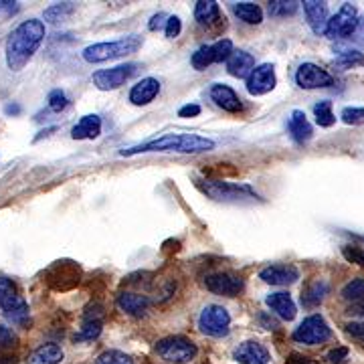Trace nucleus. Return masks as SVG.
Segmentation results:
<instances>
[{
  "instance_id": "nucleus-21",
  "label": "nucleus",
  "mask_w": 364,
  "mask_h": 364,
  "mask_svg": "<svg viewBox=\"0 0 364 364\" xmlns=\"http://www.w3.org/2000/svg\"><path fill=\"white\" fill-rule=\"evenodd\" d=\"M265 304H267V308L272 310L273 314H277L282 320H286V322H291L294 318H296V304H294V299L286 291H275V294H269L267 298H265Z\"/></svg>"
},
{
  "instance_id": "nucleus-39",
  "label": "nucleus",
  "mask_w": 364,
  "mask_h": 364,
  "mask_svg": "<svg viewBox=\"0 0 364 364\" xmlns=\"http://www.w3.org/2000/svg\"><path fill=\"white\" fill-rule=\"evenodd\" d=\"M14 296H18V294H16V286H14L13 279L0 277V310H2Z\"/></svg>"
},
{
  "instance_id": "nucleus-28",
  "label": "nucleus",
  "mask_w": 364,
  "mask_h": 364,
  "mask_svg": "<svg viewBox=\"0 0 364 364\" xmlns=\"http://www.w3.org/2000/svg\"><path fill=\"white\" fill-rule=\"evenodd\" d=\"M195 18L198 25H215L221 18L219 2H215V0H198L195 6Z\"/></svg>"
},
{
  "instance_id": "nucleus-32",
  "label": "nucleus",
  "mask_w": 364,
  "mask_h": 364,
  "mask_svg": "<svg viewBox=\"0 0 364 364\" xmlns=\"http://www.w3.org/2000/svg\"><path fill=\"white\" fill-rule=\"evenodd\" d=\"M73 13H75V2H59V4H53L45 11V18L49 23H59Z\"/></svg>"
},
{
  "instance_id": "nucleus-6",
  "label": "nucleus",
  "mask_w": 364,
  "mask_h": 364,
  "mask_svg": "<svg viewBox=\"0 0 364 364\" xmlns=\"http://www.w3.org/2000/svg\"><path fill=\"white\" fill-rule=\"evenodd\" d=\"M198 330L210 338H223L231 330V314L219 304H208L198 316Z\"/></svg>"
},
{
  "instance_id": "nucleus-4",
  "label": "nucleus",
  "mask_w": 364,
  "mask_h": 364,
  "mask_svg": "<svg viewBox=\"0 0 364 364\" xmlns=\"http://www.w3.org/2000/svg\"><path fill=\"white\" fill-rule=\"evenodd\" d=\"M195 184L203 195L219 203H245L259 198V195L249 184H235V182L213 181V178H196Z\"/></svg>"
},
{
  "instance_id": "nucleus-9",
  "label": "nucleus",
  "mask_w": 364,
  "mask_h": 364,
  "mask_svg": "<svg viewBox=\"0 0 364 364\" xmlns=\"http://www.w3.org/2000/svg\"><path fill=\"white\" fill-rule=\"evenodd\" d=\"M332 336V330L320 314H312L308 316L301 324L294 330L291 338L298 344L304 346H316V344H324Z\"/></svg>"
},
{
  "instance_id": "nucleus-10",
  "label": "nucleus",
  "mask_w": 364,
  "mask_h": 364,
  "mask_svg": "<svg viewBox=\"0 0 364 364\" xmlns=\"http://www.w3.org/2000/svg\"><path fill=\"white\" fill-rule=\"evenodd\" d=\"M138 63H124V65L109 67V69H102L97 73H93V85L102 91H114L119 90L128 79H132L138 71Z\"/></svg>"
},
{
  "instance_id": "nucleus-42",
  "label": "nucleus",
  "mask_w": 364,
  "mask_h": 364,
  "mask_svg": "<svg viewBox=\"0 0 364 364\" xmlns=\"http://www.w3.org/2000/svg\"><path fill=\"white\" fill-rule=\"evenodd\" d=\"M16 342H18V338H16V334H14L13 330L9 326L0 324V352H6L14 348Z\"/></svg>"
},
{
  "instance_id": "nucleus-1",
  "label": "nucleus",
  "mask_w": 364,
  "mask_h": 364,
  "mask_svg": "<svg viewBox=\"0 0 364 364\" xmlns=\"http://www.w3.org/2000/svg\"><path fill=\"white\" fill-rule=\"evenodd\" d=\"M45 41V23L39 18H28L14 28L6 39V65L11 71H21L39 51Z\"/></svg>"
},
{
  "instance_id": "nucleus-49",
  "label": "nucleus",
  "mask_w": 364,
  "mask_h": 364,
  "mask_svg": "<svg viewBox=\"0 0 364 364\" xmlns=\"http://www.w3.org/2000/svg\"><path fill=\"white\" fill-rule=\"evenodd\" d=\"M0 11L14 13V11H16V2H0Z\"/></svg>"
},
{
  "instance_id": "nucleus-5",
  "label": "nucleus",
  "mask_w": 364,
  "mask_h": 364,
  "mask_svg": "<svg viewBox=\"0 0 364 364\" xmlns=\"http://www.w3.org/2000/svg\"><path fill=\"white\" fill-rule=\"evenodd\" d=\"M156 354L168 364H188L196 358L198 348L186 336H166L156 344Z\"/></svg>"
},
{
  "instance_id": "nucleus-15",
  "label": "nucleus",
  "mask_w": 364,
  "mask_h": 364,
  "mask_svg": "<svg viewBox=\"0 0 364 364\" xmlns=\"http://www.w3.org/2000/svg\"><path fill=\"white\" fill-rule=\"evenodd\" d=\"M102 328H104V308L100 304L87 306L85 314H83V324H81V330L75 334V340L77 342L95 340L102 334Z\"/></svg>"
},
{
  "instance_id": "nucleus-25",
  "label": "nucleus",
  "mask_w": 364,
  "mask_h": 364,
  "mask_svg": "<svg viewBox=\"0 0 364 364\" xmlns=\"http://www.w3.org/2000/svg\"><path fill=\"white\" fill-rule=\"evenodd\" d=\"M63 358H65L63 348L55 342H47V344H41L37 350L28 354L26 364H61Z\"/></svg>"
},
{
  "instance_id": "nucleus-14",
  "label": "nucleus",
  "mask_w": 364,
  "mask_h": 364,
  "mask_svg": "<svg viewBox=\"0 0 364 364\" xmlns=\"http://www.w3.org/2000/svg\"><path fill=\"white\" fill-rule=\"evenodd\" d=\"M233 360L239 364H269L272 354L257 340H245L233 350Z\"/></svg>"
},
{
  "instance_id": "nucleus-27",
  "label": "nucleus",
  "mask_w": 364,
  "mask_h": 364,
  "mask_svg": "<svg viewBox=\"0 0 364 364\" xmlns=\"http://www.w3.org/2000/svg\"><path fill=\"white\" fill-rule=\"evenodd\" d=\"M102 134V117L90 114L83 116L71 130V138L73 140H95Z\"/></svg>"
},
{
  "instance_id": "nucleus-23",
  "label": "nucleus",
  "mask_w": 364,
  "mask_h": 364,
  "mask_svg": "<svg viewBox=\"0 0 364 364\" xmlns=\"http://www.w3.org/2000/svg\"><path fill=\"white\" fill-rule=\"evenodd\" d=\"M287 130H289L296 144H306L312 140V124L308 122V117H306V114L301 109H294L291 112L289 122H287Z\"/></svg>"
},
{
  "instance_id": "nucleus-50",
  "label": "nucleus",
  "mask_w": 364,
  "mask_h": 364,
  "mask_svg": "<svg viewBox=\"0 0 364 364\" xmlns=\"http://www.w3.org/2000/svg\"><path fill=\"white\" fill-rule=\"evenodd\" d=\"M350 312L358 314V316H364V301H358V304H354L350 308Z\"/></svg>"
},
{
  "instance_id": "nucleus-46",
  "label": "nucleus",
  "mask_w": 364,
  "mask_h": 364,
  "mask_svg": "<svg viewBox=\"0 0 364 364\" xmlns=\"http://www.w3.org/2000/svg\"><path fill=\"white\" fill-rule=\"evenodd\" d=\"M198 114H200V105L196 104L182 105L181 109H178V116L181 117H196Z\"/></svg>"
},
{
  "instance_id": "nucleus-18",
  "label": "nucleus",
  "mask_w": 364,
  "mask_h": 364,
  "mask_svg": "<svg viewBox=\"0 0 364 364\" xmlns=\"http://www.w3.org/2000/svg\"><path fill=\"white\" fill-rule=\"evenodd\" d=\"M117 308L128 316H134V318H140L144 314L150 310L152 301L148 296H142V294H136V291H122L116 299Z\"/></svg>"
},
{
  "instance_id": "nucleus-34",
  "label": "nucleus",
  "mask_w": 364,
  "mask_h": 364,
  "mask_svg": "<svg viewBox=\"0 0 364 364\" xmlns=\"http://www.w3.org/2000/svg\"><path fill=\"white\" fill-rule=\"evenodd\" d=\"M299 4L301 2H296V0H273V2H269L267 11L272 16H289L298 11Z\"/></svg>"
},
{
  "instance_id": "nucleus-3",
  "label": "nucleus",
  "mask_w": 364,
  "mask_h": 364,
  "mask_svg": "<svg viewBox=\"0 0 364 364\" xmlns=\"http://www.w3.org/2000/svg\"><path fill=\"white\" fill-rule=\"evenodd\" d=\"M142 43L144 41L140 35H128V37H122L117 41L93 43V45L83 49L81 57L91 65H97V63H105V61H114V59L134 55L142 47Z\"/></svg>"
},
{
  "instance_id": "nucleus-37",
  "label": "nucleus",
  "mask_w": 364,
  "mask_h": 364,
  "mask_svg": "<svg viewBox=\"0 0 364 364\" xmlns=\"http://www.w3.org/2000/svg\"><path fill=\"white\" fill-rule=\"evenodd\" d=\"M191 63L195 67L196 71H205L208 65H213V55H210V45H203L198 47L193 57H191Z\"/></svg>"
},
{
  "instance_id": "nucleus-26",
  "label": "nucleus",
  "mask_w": 364,
  "mask_h": 364,
  "mask_svg": "<svg viewBox=\"0 0 364 364\" xmlns=\"http://www.w3.org/2000/svg\"><path fill=\"white\" fill-rule=\"evenodd\" d=\"M328 294H330V284L324 279H314L301 291V306L308 310H314L324 301Z\"/></svg>"
},
{
  "instance_id": "nucleus-7",
  "label": "nucleus",
  "mask_w": 364,
  "mask_h": 364,
  "mask_svg": "<svg viewBox=\"0 0 364 364\" xmlns=\"http://www.w3.org/2000/svg\"><path fill=\"white\" fill-rule=\"evenodd\" d=\"M79 282H81V267L75 261H55L51 267L45 272V284L55 291L73 289Z\"/></svg>"
},
{
  "instance_id": "nucleus-12",
  "label": "nucleus",
  "mask_w": 364,
  "mask_h": 364,
  "mask_svg": "<svg viewBox=\"0 0 364 364\" xmlns=\"http://www.w3.org/2000/svg\"><path fill=\"white\" fill-rule=\"evenodd\" d=\"M296 83L301 90H322L334 83V77L316 63H301L296 71Z\"/></svg>"
},
{
  "instance_id": "nucleus-35",
  "label": "nucleus",
  "mask_w": 364,
  "mask_h": 364,
  "mask_svg": "<svg viewBox=\"0 0 364 364\" xmlns=\"http://www.w3.org/2000/svg\"><path fill=\"white\" fill-rule=\"evenodd\" d=\"M233 51H235L233 43H231L229 39H221V41H217V43H213V45H210L213 63H223V61H227Z\"/></svg>"
},
{
  "instance_id": "nucleus-20",
  "label": "nucleus",
  "mask_w": 364,
  "mask_h": 364,
  "mask_svg": "<svg viewBox=\"0 0 364 364\" xmlns=\"http://www.w3.org/2000/svg\"><path fill=\"white\" fill-rule=\"evenodd\" d=\"M160 93V81L154 77H144L130 90V102L134 105L152 104Z\"/></svg>"
},
{
  "instance_id": "nucleus-47",
  "label": "nucleus",
  "mask_w": 364,
  "mask_h": 364,
  "mask_svg": "<svg viewBox=\"0 0 364 364\" xmlns=\"http://www.w3.org/2000/svg\"><path fill=\"white\" fill-rule=\"evenodd\" d=\"M166 21H168V16H166L164 13L154 14V16H152V21H150V25H148V28H150V31H158L160 26L166 25Z\"/></svg>"
},
{
  "instance_id": "nucleus-38",
  "label": "nucleus",
  "mask_w": 364,
  "mask_h": 364,
  "mask_svg": "<svg viewBox=\"0 0 364 364\" xmlns=\"http://www.w3.org/2000/svg\"><path fill=\"white\" fill-rule=\"evenodd\" d=\"M340 119L348 126H363L364 124V107H344L340 112Z\"/></svg>"
},
{
  "instance_id": "nucleus-22",
  "label": "nucleus",
  "mask_w": 364,
  "mask_h": 364,
  "mask_svg": "<svg viewBox=\"0 0 364 364\" xmlns=\"http://www.w3.org/2000/svg\"><path fill=\"white\" fill-rule=\"evenodd\" d=\"M2 314H4V318H6L13 326L26 328V326L31 324V310H28V304H26L25 298H21V296H14V298L2 308Z\"/></svg>"
},
{
  "instance_id": "nucleus-16",
  "label": "nucleus",
  "mask_w": 364,
  "mask_h": 364,
  "mask_svg": "<svg viewBox=\"0 0 364 364\" xmlns=\"http://www.w3.org/2000/svg\"><path fill=\"white\" fill-rule=\"evenodd\" d=\"M259 279L269 286H291L299 279V272L291 263H277V265L263 267L259 272Z\"/></svg>"
},
{
  "instance_id": "nucleus-36",
  "label": "nucleus",
  "mask_w": 364,
  "mask_h": 364,
  "mask_svg": "<svg viewBox=\"0 0 364 364\" xmlns=\"http://www.w3.org/2000/svg\"><path fill=\"white\" fill-rule=\"evenodd\" d=\"M95 364H136V363L132 360V356L130 354H126V352L105 350L95 358Z\"/></svg>"
},
{
  "instance_id": "nucleus-17",
  "label": "nucleus",
  "mask_w": 364,
  "mask_h": 364,
  "mask_svg": "<svg viewBox=\"0 0 364 364\" xmlns=\"http://www.w3.org/2000/svg\"><path fill=\"white\" fill-rule=\"evenodd\" d=\"M208 95H210V100L215 102L217 107H221L223 112H229V114H237L243 104H241V100H239V95L235 93L233 87H229V85H225V83H215L210 91H208Z\"/></svg>"
},
{
  "instance_id": "nucleus-31",
  "label": "nucleus",
  "mask_w": 364,
  "mask_h": 364,
  "mask_svg": "<svg viewBox=\"0 0 364 364\" xmlns=\"http://www.w3.org/2000/svg\"><path fill=\"white\" fill-rule=\"evenodd\" d=\"M314 117H316V124L320 128H330L336 124V116L332 112V102L330 100H322L314 105Z\"/></svg>"
},
{
  "instance_id": "nucleus-30",
  "label": "nucleus",
  "mask_w": 364,
  "mask_h": 364,
  "mask_svg": "<svg viewBox=\"0 0 364 364\" xmlns=\"http://www.w3.org/2000/svg\"><path fill=\"white\" fill-rule=\"evenodd\" d=\"M334 67L338 69L364 67V53L358 49H340L338 57L334 59Z\"/></svg>"
},
{
  "instance_id": "nucleus-51",
  "label": "nucleus",
  "mask_w": 364,
  "mask_h": 364,
  "mask_svg": "<svg viewBox=\"0 0 364 364\" xmlns=\"http://www.w3.org/2000/svg\"><path fill=\"white\" fill-rule=\"evenodd\" d=\"M18 114L21 112V107H13V105H6V114Z\"/></svg>"
},
{
  "instance_id": "nucleus-13",
  "label": "nucleus",
  "mask_w": 364,
  "mask_h": 364,
  "mask_svg": "<svg viewBox=\"0 0 364 364\" xmlns=\"http://www.w3.org/2000/svg\"><path fill=\"white\" fill-rule=\"evenodd\" d=\"M247 83V91L251 95H265L269 91L275 90L277 85V77H275V67L272 63H261L255 65V69L249 73V77L245 79Z\"/></svg>"
},
{
  "instance_id": "nucleus-41",
  "label": "nucleus",
  "mask_w": 364,
  "mask_h": 364,
  "mask_svg": "<svg viewBox=\"0 0 364 364\" xmlns=\"http://www.w3.org/2000/svg\"><path fill=\"white\" fill-rule=\"evenodd\" d=\"M342 255L348 263H354V265H360L364 267V249L358 247V245H344L342 247Z\"/></svg>"
},
{
  "instance_id": "nucleus-45",
  "label": "nucleus",
  "mask_w": 364,
  "mask_h": 364,
  "mask_svg": "<svg viewBox=\"0 0 364 364\" xmlns=\"http://www.w3.org/2000/svg\"><path fill=\"white\" fill-rule=\"evenodd\" d=\"M182 31V21L178 16H168V21H166V28H164V33H166V37L168 39H176L178 35H181Z\"/></svg>"
},
{
  "instance_id": "nucleus-43",
  "label": "nucleus",
  "mask_w": 364,
  "mask_h": 364,
  "mask_svg": "<svg viewBox=\"0 0 364 364\" xmlns=\"http://www.w3.org/2000/svg\"><path fill=\"white\" fill-rule=\"evenodd\" d=\"M348 354H350V350L346 346H338V348H334V350L326 354V360L330 364H344L348 360Z\"/></svg>"
},
{
  "instance_id": "nucleus-24",
  "label": "nucleus",
  "mask_w": 364,
  "mask_h": 364,
  "mask_svg": "<svg viewBox=\"0 0 364 364\" xmlns=\"http://www.w3.org/2000/svg\"><path fill=\"white\" fill-rule=\"evenodd\" d=\"M253 69H255V57L247 51H233L227 59V71L237 79H247Z\"/></svg>"
},
{
  "instance_id": "nucleus-33",
  "label": "nucleus",
  "mask_w": 364,
  "mask_h": 364,
  "mask_svg": "<svg viewBox=\"0 0 364 364\" xmlns=\"http://www.w3.org/2000/svg\"><path fill=\"white\" fill-rule=\"evenodd\" d=\"M342 298L346 301H364V277H356L342 287Z\"/></svg>"
},
{
  "instance_id": "nucleus-11",
  "label": "nucleus",
  "mask_w": 364,
  "mask_h": 364,
  "mask_svg": "<svg viewBox=\"0 0 364 364\" xmlns=\"http://www.w3.org/2000/svg\"><path fill=\"white\" fill-rule=\"evenodd\" d=\"M205 286H207L210 294L235 298V296H239L243 291L245 282H243L241 275H237L233 272H217L205 277Z\"/></svg>"
},
{
  "instance_id": "nucleus-19",
  "label": "nucleus",
  "mask_w": 364,
  "mask_h": 364,
  "mask_svg": "<svg viewBox=\"0 0 364 364\" xmlns=\"http://www.w3.org/2000/svg\"><path fill=\"white\" fill-rule=\"evenodd\" d=\"M304 4V13L308 18V25L312 28L316 35H324L326 25L330 21V14H328V6L326 2H318V0H306L301 2Z\"/></svg>"
},
{
  "instance_id": "nucleus-48",
  "label": "nucleus",
  "mask_w": 364,
  "mask_h": 364,
  "mask_svg": "<svg viewBox=\"0 0 364 364\" xmlns=\"http://www.w3.org/2000/svg\"><path fill=\"white\" fill-rule=\"evenodd\" d=\"M261 324L265 326L267 330H275V328H277V322H275L273 318H269L267 314H261Z\"/></svg>"
},
{
  "instance_id": "nucleus-44",
  "label": "nucleus",
  "mask_w": 364,
  "mask_h": 364,
  "mask_svg": "<svg viewBox=\"0 0 364 364\" xmlns=\"http://www.w3.org/2000/svg\"><path fill=\"white\" fill-rule=\"evenodd\" d=\"M344 330H346V334L352 340L364 344V322H348V324L344 326Z\"/></svg>"
},
{
  "instance_id": "nucleus-2",
  "label": "nucleus",
  "mask_w": 364,
  "mask_h": 364,
  "mask_svg": "<svg viewBox=\"0 0 364 364\" xmlns=\"http://www.w3.org/2000/svg\"><path fill=\"white\" fill-rule=\"evenodd\" d=\"M215 148V140L198 134H164L160 138L119 150V156H136L148 152H176V154H203Z\"/></svg>"
},
{
  "instance_id": "nucleus-40",
  "label": "nucleus",
  "mask_w": 364,
  "mask_h": 364,
  "mask_svg": "<svg viewBox=\"0 0 364 364\" xmlns=\"http://www.w3.org/2000/svg\"><path fill=\"white\" fill-rule=\"evenodd\" d=\"M49 107H51L53 112H63V109H67V105H69V97L65 95V91L61 90H53L51 93H49Z\"/></svg>"
},
{
  "instance_id": "nucleus-8",
  "label": "nucleus",
  "mask_w": 364,
  "mask_h": 364,
  "mask_svg": "<svg viewBox=\"0 0 364 364\" xmlns=\"http://www.w3.org/2000/svg\"><path fill=\"white\" fill-rule=\"evenodd\" d=\"M358 11H356V6L350 4V2H344L342 6H340V11L330 21H328V25H326L324 35L328 39L332 41H340V39H348L352 37L354 33H356V28H358Z\"/></svg>"
},
{
  "instance_id": "nucleus-29",
  "label": "nucleus",
  "mask_w": 364,
  "mask_h": 364,
  "mask_svg": "<svg viewBox=\"0 0 364 364\" xmlns=\"http://www.w3.org/2000/svg\"><path fill=\"white\" fill-rule=\"evenodd\" d=\"M233 13L237 14L239 21L247 23V25H259L263 21V11L261 6L253 4V2H235Z\"/></svg>"
}]
</instances>
